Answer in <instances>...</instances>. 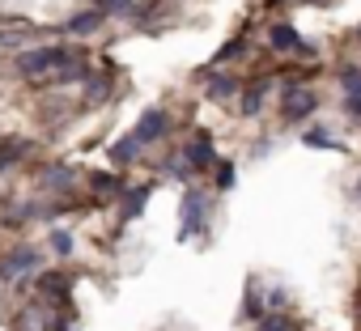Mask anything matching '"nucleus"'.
<instances>
[{
	"instance_id": "f3484780",
	"label": "nucleus",
	"mask_w": 361,
	"mask_h": 331,
	"mask_svg": "<svg viewBox=\"0 0 361 331\" xmlns=\"http://www.w3.org/2000/svg\"><path fill=\"white\" fill-rule=\"evenodd\" d=\"M51 246H56V255H68V251H73V234H68V230H56V234H51Z\"/></svg>"
},
{
	"instance_id": "4468645a",
	"label": "nucleus",
	"mask_w": 361,
	"mask_h": 331,
	"mask_svg": "<svg viewBox=\"0 0 361 331\" xmlns=\"http://www.w3.org/2000/svg\"><path fill=\"white\" fill-rule=\"evenodd\" d=\"M264 94H268V81L251 85V94L243 98V115H255V111H259V102H264Z\"/></svg>"
},
{
	"instance_id": "9b49d317",
	"label": "nucleus",
	"mask_w": 361,
	"mask_h": 331,
	"mask_svg": "<svg viewBox=\"0 0 361 331\" xmlns=\"http://www.w3.org/2000/svg\"><path fill=\"white\" fill-rule=\"evenodd\" d=\"M140 149H145V144H140L136 136H123V140H119V144L111 149V157H115V161L123 166V161H136V153H140Z\"/></svg>"
},
{
	"instance_id": "0eeeda50",
	"label": "nucleus",
	"mask_w": 361,
	"mask_h": 331,
	"mask_svg": "<svg viewBox=\"0 0 361 331\" xmlns=\"http://www.w3.org/2000/svg\"><path fill=\"white\" fill-rule=\"evenodd\" d=\"M188 170H209V166H213V140H209V132H200L192 144H188Z\"/></svg>"
},
{
	"instance_id": "9d476101",
	"label": "nucleus",
	"mask_w": 361,
	"mask_h": 331,
	"mask_svg": "<svg viewBox=\"0 0 361 331\" xmlns=\"http://www.w3.org/2000/svg\"><path fill=\"white\" fill-rule=\"evenodd\" d=\"M102 18H106L102 9H85V13H77V18L68 22V35H94V30L102 26Z\"/></svg>"
},
{
	"instance_id": "6ab92c4d",
	"label": "nucleus",
	"mask_w": 361,
	"mask_h": 331,
	"mask_svg": "<svg viewBox=\"0 0 361 331\" xmlns=\"http://www.w3.org/2000/svg\"><path fill=\"white\" fill-rule=\"evenodd\" d=\"M306 144H340V140H331L327 127H310V132H306Z\"/></svg>"
},
{
	"instance_id": "a211bd4d",
	"label": "nucleus",
	"mask_w": 361,
	"mask_h": 331,
	"mask_svg": "<svg viewBox=\"0 0 361 331\" xmlns=\"http://www.w3.org/2000/svg\"><path fill=\"white\" fill-rule=\"evenodd\" d=\"M102 13H132V0H98Z\"/></svg>"
},
{
	"instance_id": "7ed1b4c3",
	"label": "nucleus",
	"mask_w": 361,
	"mask_h": 331,
	"mask_svg": "<svg viewBox=\"0 0 361 331\" xmlns=\"http://www.w3.org/2000/svg\"><path fill=\"white\" fill-rule=\"evenodd\" d=\"M13 331H51V310H47V301L22 306L18 318H13Z\"/></svg>"
},
{
	"instance_id": "dca6fc26",
	"label": "nucleus",
	"mask_w": 361,
	"mask_h": 331,
	"mask_svg": "<svg viewBox=\"0 0 361 331\" xmlns=\"http://www.w3.org/2000/svg\"><path fill=\"white\" fill-rule=\"evenodd\" d=\"M94 187H98L102 196H115V192H123V183H119V179H111V175H94Z\"/></svg>"
},
{
	"instance_id": "aec40b11",
	"label": "nucleus",
	"mask_w": 361,
	"mask_h": 331,
	"mask_svg": "<svg viewBox=\"0 0 361 331\" xmlns=\"http://www.w3.org/2000/svg\"><path fill=\"white\" fill-rule=\"evenodd\" d=\"M259 331H289V323H285L281 314H268V318L259 323Z\"/></svg>"
},
{
	"instance_id": "6e6552de",
	"label": "nucleus",
	"mask_w": 361,
	"mask_h": 331,
	"mask_svg": "<svg viewBox=\"0 0 361 331\" xmlns=\"http://www.w3.org/2000/svg\"><path fill=\"white\" fill-rule=\"evenodd\" d=\"M272 51H302V56H310L314 47L306 39H298L289 26H272Z\"/></svg>"
},
{
	"instance_id": "4be33fe9",
	"label": "nucleus",
	"mask_w": 361,
	"mask_h": 331,
	"mask_svg": "<svg viewBox=\"0 0 361 331\" xmlns=\"http://www.w3.org/2000/svg\"><path fill=\"white\" fill-rule=\"evenodd\" d=\"M234 56H243V39H238V43H226V47H221V56H217V60H234Z\"/></svg>"
},
{
	"instance_id": "f257e3e1",
	"label": "nucleus",
	"mask_w": 361,
	"mask_h": 331,
	"mask_svg": "<svg viewBox=\"0 0 361 331\" xmlns=\"http://www.w3.org/2000/svg\"><path fill=\"white\" fill-rule=\"evenodd\" d=\"M18 73L35 85H64L85 77V60L73 47H35L18 56Z\"/></svg>"
},
{
	"instance_id": "20e7f679",
	"label": "nucleus",
	"mask_w": 361,
	"mask_h": 331,
	"mask_svg": "<svg viewBox=\"0 0 361 331\" xmlns=\"http://www.w3.org/2000/svg\"><path fill=\"white\" fill-rule=\"evenodd\" d=\"M132 136H136L140 144H153V140H161V136H166V111H157V106H153V111H145Z\"/></svg>"
},
{
	"instance_id": "ddd939ff",
	"label": "nucleus",
	"mask_w": 361,
	"mask_h": 331,
	"mask_svg": "<svg viewBox=\"0 0 361 331\" xmlns=\"http://www.w3.org/2000/svg\"><path fill=\"white\" fill-rule=\"evenodd\" d=\"M145 200H149V187H136V192L128 196V204H123V213H119V217H123V221H132V217L145 208Z\"/></svg>"
},
{
	"instance_id": "39448f33",
	"label": "nucleus",
	"mask_w": 361,
	"mask_h": 331,
	"mask_svg": "<svg viewBox=\"0 0 361 331\" xmlns=\"http://www.w3.org/2000/svg\"><path fill=\"white\" fill-rule=\"evenodd\" d=\"M200 230H204V196L200 192H188L183 196V238H192Z\"/></svg>"
},
{
	"instance_id": "f03ea898",
	"label": "nucleus",
	"mask_w": 361,
	"mask_h": 331,
	"mask_svg": "<svg viewBox=\"0 0 361 331\" xmlns=\"http://www.w3.org/2000/svg\"><path fill=\"white\" fill-rule=\"evenodd\" d=\"M39 251L35 246H18V251H9L5 255V263H0V276H5V280H26L30 272H39Z\"/></svg>"
},
{
	"instance_id": "423d86ee",
	"label": "nucleus",
	"mask_w": 361,
	"mask_h": 331,
	"mask_svg": "<svg viewBox=\"0 0 361 331\" xmlns=\"http://www.w3.org/2000/svg\"><path fill=\"white\" fill-rule=\"evenodd\" d=\"M281 111H285V119H302V115H310V111H314V94H306L302 85H293V89H285Z\"/></svg>"
},
{
	"instance_id": "1a4fd4ad",
	"label": "nucleus",
	"mask_w": 361,
	"mask_h": 331,
	"mask_svg": "<svg viewBox=\"0 0 361 331\" xmlns=\"http://www.w3.org/2000/svg\"><path fill=\"white\" fill-rule=\"evenodd\" d=\"M39 289H43L47 297L64 301V297H68V289H73V280H68L64 272H43V276H39Z\"/></svg>"
},
{
	"instance_id": "2eb2a0df",
	"label": "nucleus",
	"mask_w": 361,
	"mask_h": 331,
	"mask_svg": "<svg viewBox=\"0 0 361 331\" xmlns=\"http://www.w3.org/2000/svg\"><path fill=\"white\" fill-rule=\"evenodd\" d=\"M234 89H238L234 77H213V81H209V94H213V98H230Z\"/></svg>"
},
{
	"instance_id": "5701e85b",
	"label": "nucleus",
	"mask_w": 361,
	"mask_h": 331,
	"mask_svg": "<svg viewBox=\"0 0 361 331\" xmlns=\"http://www.w3.org/2000/svg\"><path fill=\"white\" fill-rule=\"evenodd\" d=\"M357 39H361V30H357Z\"/></svg>"
},
{
	"instance_id": "f8f14e48",
	"label": "nucleus",
	"mask_w": 361,
	"mask_h": 331,
	"mask_svg": "<svg viewBox=\"0 0 361 331\" xmlns=\"http://www.w3.org/2000/svg\"><path fill=\"white\" fill-rule=\"evenodd\" d=\"M73 179H77V175L68 170V166H47V170H43V183H47V187H56V192H60V187H68Z\"/></svg>"
},
{
	"instance_id": "412c9836",
	"label": "nucleus",
	"mask_w": 361,
	"mask_h": 331,
	"mask_svg": "<svg viewBox=\"0 0 361 331\" xmlns=\"http://www.w3.org/2000/svg\"><path fill=\"white\" fill-rule=\"evenodd\" d=\"M234 183V166L226 161V166H217V187H230Z\"/></svg>"
}]
</instances>
